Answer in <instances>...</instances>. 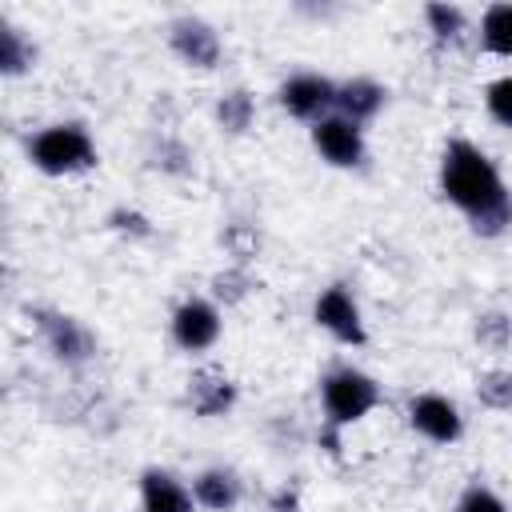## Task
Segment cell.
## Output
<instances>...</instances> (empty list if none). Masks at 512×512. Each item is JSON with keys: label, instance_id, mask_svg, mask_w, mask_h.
<instances>
[{"label": "cell", "instance_id": "ac0fdd59", "mask_svg": "<svg viewBox=\"0 0 512 512\" xmlns=\"http://www.w3.org/2000/svg\"><path fill=\"white\" fill-rule=\"evenodd\" d=\"M424 20H428V28L440 40H456L464 32V8H456V4H428L424 8Z\"/></svg>", "mask_w": 512, "mask_h": 512}, {"label": "cell", "instance_id": "9a60e30c", "mask_svg": "<svg viewBox=\"0 0 512 512\" xmlns=\"http://www.w3.org/2000/svg\"><path fill=\"white\" fill-rule=\"evenodd\" d=\"M480 40L496 56H512V4H492L480 20Z\"/></svg>", "mask_w": 512, "mask_h": 512}, {"label": "cell", "instance_id": "d6986e66", "mask_svg": "<svg viewBox=\"0 0 512 512\" xmlns=\"http://www.w3.org/2000/svg\"><path fill=\"white\" fill-rule=\"evenodd\" d=\"M476 396L488 408H512V372H484L476 380Z\"/></svg>", "mask_w": 512, "mask_h": 512}, {"label": "cell", "instance_id": "5bb4252c", "mask_svg": "<svg viewBox=\"0 0 512 512\" xmlns=\"http://www.w3.org/2000/svg\"><path fill=\"white\" fill-rule=\"evenodd\" d=\"M236 404V388L224 372H196L192 376V412L200 416H220Z\"/></svg>", "mask_w": 512, "mask_h": 512}, {"label": "cell", "instance_id": "e0dca14e", "mask_svg": "<svg viewBox=\"0 0 512 512\" xmlns=\"http://www.w3.org/2000/svg\"><path fill=\"white\" fill-rule=\"evenodd\" d=\"M252 116H256V104H252V96H248L244 88L220 96V104H216V120H220V128H228V132H244V128L252 124Z\"/></svg>", "mask_w": 512, "mask_h": 512}, {"label": "cell", "instance_id": "44dd1931", "mask_svg": "<svg viewBox=\"0 0 512 512\" xmlns=\"http://www.w3.org/2000/svg\"><path fill=\"white\" fill-rule=\"evenodd\" d=\"M456 512H508V504H504L492 488L472 484V488H464V496L456 500Z\"/></svg>", "mask_w": 512, "mask_h": 512}, {"label": "cell", "instance_id": "8992f818", "mask_svg": "<svg viewBox=\"0 0 512 512\" xmlns=\"http://www.w3.org/2000/svg\"><path fill=\"white\" fill-rule=\"evenodd\" d=\"M316 324L324 332H332L340 344H364L368 332H364V316H360V304L352 300V292L344 284H332L316 296V308H312Z\"/></svg>", "mask_w": 512, "mask_h": 512}, {"label": "cell", "instance_id": "9c48e42d", "mask_svg": "<svg viewBox=\"0 0 512 512\" xmlns=\"http://www.w3.org/2000/svg\"><path fill=\"white\" fill-rule=\"evenodd\" d=\"M172 340L184 348V352H204L220 340V312L216 304L208 300H184L176 312H172Z\"/></svg>", "mask_w": 512, "mask_h": 512}, {"label": "cell", "instance_id": "3957f363", "mask_svg": "<svg viewBox=\"0 0 512 512\" xmlns=\"http://www.w3.org/2000/svg\"><path fill=\"white\" fill-rule=\"evenodd\" d=\"M320 396H324V416H328V428H348L356 420H364L376 404H380V388L368 372L360 368H332L320 384Z\"/></svg>", "mask_w": 512, "mask_h": 512}, {"label": "cell", "instance_id": "52a82bcc", "mask_svg": "<svg viewBox=\"0 0 512 512\" xmlns=\"http://www.w3.org/2000/svg\"><path fill=\"white\" fill-rule=\"evenodd\" d=\"M32 316H36V328H40V336H44V344H48V352H52L56 360H64V364H84V360L96 352L92 332H88L80 320L60 316V312H48V308H36Z\"/></svg>", "mask_w": 512, "mask_h": 512}, {"label": "cell", "instance_id": "6da1fadb", "mask_svg": "<svg viewBox=\"0 0 512 512\" xmlns=\"http://www.w3.org/2000/svg\"><path fill=\"white\" fill-rule=\"evenodd\" d=\"M440 192L472 220V228L480 236H500L512 224V196H508L496 164L472 140H452L444 148Z\"/></svg>", "mask_w": 512, "mask_h": 512}, {"label": "cell", "instance_id": "8fae6325", "mask_svg": "<svg viewBox=\"0 0 512 512\" xmlns=\"http://www.w3.org/2000/svg\"><path fill=\"white\" fill-rule=\"evenodd\" d=\"M196 496L164 468H148L140 476V508L144 512H192Z\"/></svg>", "mask_w": 512, "mask_h": 512}, {"label": "cell", "instance_id": "603a6c76", "mask_svg": "<svg viewBox=\"0 0 512 512\" xmlns=\"http://www.w3.org/2000/svg\"><path fill=\"white\" fill-rule=\"evenodd\" d=\"M292 508H296V496L292 492H280L276 496V512H292Z\"/></svg>", "mask_w": 512, "mask_h": 512}, {"label": "cell", "instance_id": "2e32d148", "mask_svg": "<svg viewBox=\"0 0 512 512\" xmlns=\"http://www.w3.org/2000/svg\"><path fill=\"white\" fill-rule=\"evenodd\" d=\"M28 64H32V44L12 24H0V72L4 76H20Z\"/></svg>", "mask_w": 512, "mask_h": 512}, {"label": "cell", "instance_id": "30bf717a", "mask_svg": "<svg viewBox=\"0 0 512 512\" xmlns=\"http://www.w3.org/2000/svg\"><path fill=\"white\" fill-rule=\"evenodd\" d=\"M168 44H172V52H176L184 64H192V68H212V64L220 60V36H216L204 20H192V16H184V20L172 24Z\"/></svg>", "mask_w": 512, "mask_h": 512}, {"label": "cell", "instance_id": "ffe728a7", "mask_svg": "<svg viewBox=\"0 0 512 512\" xmlns=\"http://www.w3.org/2000/svg\"><path fill=\"white\" fill-rule=\"evenodd\" d=\"M484 104H488V116L504 128H512V76H500L488 84L484 92Z\"/></svg>", "mask_w": 512, "mask_h": 512}, {"label": "cell", "instance_id": "7a4b0ae2", "mask_svg": "<svg viewBox=\"0 0 512 512\" xmlns=\"http://www.w3.org/2000/svg\"><path fill=\"white\" fill-rule=\"evenodd\" d=\"M28 160L48 176H72L96 164V144L80 124H52L28 140Z\"/></svg>", "mask_w": 512, "mask_h": 512}, {"label": "cell", "instance_id": "5b68a950", "mask_svg": "<svg viewBox=\"0 0 512 512\" xmlns=\"http://www.w3.org/2000/svg\"><path fill=\"white\" fill-rule=\"evenodd\" d=\"M312 144H316V152L332 168H356V164H364V132H360V124L344 120L340 112H332V116H324V120L312 124Z\"/></svg>", "mask_w": 512, "mask_h": 512}, {"label": "cell", "instance_id": "7c38bea8", "mask_svg": "<svg viewBox=\"0 0 512 512\" xmlns=\"http://www.w3.org/2000/svg\"><path fill=\"white\" fill-rule=\"evenodd\" d=\"M384 88L376 84V80H348V84H336V112L344 116V120H352V124H364V120H372L380 108H384Z\"/></svg>", "mask_w": 512, "mask_h": 512}, {"label": "cell", "instance_id": "4fadbf2b", "mask_svg": "<svg viewBox=\"0 0 512 512\" xmlns=\"http://www.w3.org/2000/svg\"><path fill=\"white\" fill-rule=\"evenodd\" d=\"M192 496H196V504L208 508V512H228V508H236V500H240V480H236V472H228V468H204V472L192 480Z\"/></svg>", "mask_w": 512, "mask_h": 512}, {"label": "cell", "instance_id": "277c9868", "mask_svg": "<svg viewBox=\"0 0 512 512\" xmlns=\"http://www.w3.org/2000/svg\"><path fill=\"white\" fill-rule=\"evenodd\" d=\"M280 104L284 112H292L296 120H324L332 116L336 108V84L328 76H316V72H296L280 84Z\"/></svg>", "mask_w": 512, "mask_h": 512}, {"label": "cell", "instance_id": "7402d4cb", "mask_svg": "<svg viewBox=\"0 0 512 512\" xmlns=\"http://www.w3.org/2000/svg\"><path fill=\"white\" fill-rule=\"evenodd\" d=\"M476 336L484 340V344H504L508 340V320L504 316H480V324H476Z\"/></svg>", "mask_w": 512, "mask_h": 512}, {"label": "cell", "instance_id": "ba28073f", "mask_svg": "<svg viewBox=\"0 0 512 512\" xmlns=\"http://www.w3.org/2000/svg\"><path fill=\"white\" fill-rule=\"evenodd\" d=\"M408 424H412L424 440H432V444H452V440H460V432H464L460 408H456L448 396H440V392H420V396H412V404H408Z\"/></svg>", "mask_w": 512, "mask_h": 512}]
</instances>
